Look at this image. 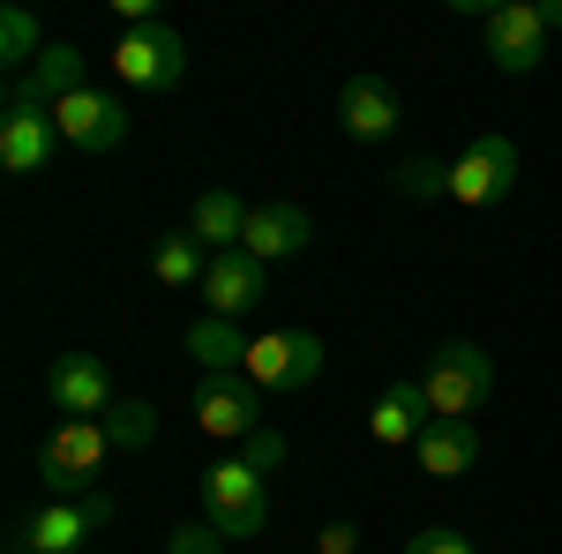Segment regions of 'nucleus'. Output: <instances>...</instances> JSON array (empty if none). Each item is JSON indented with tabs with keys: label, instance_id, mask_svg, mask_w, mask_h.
Returning <instances> with one entry per match:
<instances>
[{
	"label": "nucleus",
	"instance_id": "nucleus-3",
	"mask_svg": "<svg viewBox=\"0 0 562 554\" xmlns=\"http://www.w3.org/2000/svg\"><path fill=\"white\" fill-rule=\"evenodd\" d=\"M203 524H217L225 540H256L270 524V479L256 465H240V457L211 465L203 472Z\"/></svg>",
	"mask_w": 562,
	"mask_h": 554
},
{
	"label": "nucleus",
	"instance_id": "nucleus-6",
	"mask_svg": "<svg viewBox=\"0 0 562 554\" xmlns=\"http://www.w3.org/2000/svg\"><path fill=\"white\" fill-rule=\"evenodd\" d=\"M480 45L503 76H532L548 60V15L540 0H503V8H480Z\"/></svg>",
	"mask_w": 562,
	"mask_h": 554
},
{
	"label": "nucleus",
	"instance_id": "nucleus-25",
	"mask_svg": "<svg viewBox=\"0 0 562 554\" xmlns=\"http://www.w3.org/2000/svg\"><path fill=\"white\" fill-rule=\"evenodd\" d=\"M233 457H240V465H256L262 479H270V472H285V465H293V442H285L278 427H256V434H248V442H240Z\"/></svg>",
	"mask_w": 562,
	"mask_h": 554
},
{
	"label": "nucleus",
	"instance_id": "nucleus-14",
	"mask_svg": "<svg viewBox=\"0 0 562 554\" xmlns=\"http://www.w3.org/2000/svg\"><path fill=\"white\" fill-rule=\"evenodd\" d=\"M76 90H90L83 53L53 38V45L38 53V60H31V68H23V76L8 83V98H23V105H45V113H53V105H60V98H76Z\"/></svg>",
	"mask_w": 562,
	"mask_h": 554
},
{
	"label": "nucleus",
	"instance_id": "nucleus-8",
	"mask_svg": "<svg viewBox=\"0 0 562 554\" xmlns=\"http://www.w3.org/2000/svg\"><path fill=\"white\" fill-rule=\"evenodd\" d=\"M240 375L256 389H307L323 375V338L315 330H262L240 360Z\"/></svg>",
	"mask_w": 562,
	"mask_h": 554
},
{
	"label": "nucleus",
	"instance_id": "nucleus-10",
	"mask_svg": "<svg viewBox=\"0 0 562 554\" xmlns=\"http://www.w3.org/2000/svg\"><path fill=\"white\" fill-rule=\"evenodd\" d=\"M53 128H60L68 150L105 158V150H121V143H128V105L90 83V90H76V98H60V105H53Z\"/></svg>",
	"mask_w": 562,
	"mask_h": 554
},
{
	"label": "nucleus",
	"instance_id": "nucleus-20",
	"mask_svg": "<svg viewBox=\"0 0 562 554\" xmlns=\"http://www.w3.org/2000/svg\"><path fill=\"white\" fill-rule=\"evenodd\" d=\"M248 330L233 323V315H203L195 330H188V360L203 368V375H240V360H248Z\"/></svg>",
	"mask_w": 562,
	"mask_h": 554
},
{
	"label": "nucleus",
	"instance_id": "nucleus-18",
	"mask_svg": "<svg viewBox=\"0 0 562 554\" xmlns=\"http://www.w3.org/2000/svg\"><path fill=\"white\" fill-rule=\"evenodd\" d=\"M262 285H270V270H262L256 256H240V248H233V256H211L203 299H211V315H233V323H240V315L262 299Z\"/></svg>",
	"mask_w": 562,
	"mask_h": 554
},
{
	"label": "nucleus",
	"instance_id": "nucleus-17",
	"mask_svg": "<svg viewBox=\"0 0 562 554\" xmlns=\"http://www.w3.org/2000/svg\"><path fill=\"white\" fill-rule=\"evenodd\" d=\"M248 217H256V203H240L233 188H203L195 211H188V233H195L211 256H233V248L248 240Z\"/></svg>",
	"mask_w": 562,
	"mask_h": 554
},
{
	"label": "nucleus",
	"instance_id": "nucleus-22",
	"mask_svg": "<svg viewBox=\"0 0 562 554\" xmlns=\"http://www.w3.org/2000/svg\"><path fill=\"white\" fill-rule=\"evenodd\" d=\"M390 188H397L405 203H435V195H450V166H435V158H405V166L390 172Z\"/></svg>",
	"mask_w": 562,
	"mask_h": 554
},
{
	"label": "nucleus",
	"instance_id": "nucleus-1",
	"mask_svg": "<svg viewBox=\"0 0 562 554\" xmlns=\"http://www.w3.org/2000/svg\"><path fill=\"white\" fill-rule=\"evenodd\" d=\"M113 457V434L105 420H60L53 434L38 442V472H45V495H60V502H76L98 487V472Z\"/></svg>",
	"mask_w": 562,
	"mask_h": 554
},
{
	"label": "nucleus",
	"instance_id": "nucleus-9",
	"mask_svg": "<svg viewBox=\"0 0 562 554\" xmlns=\"http://www.w3.org/2000/svg\"><path fill=\"white\" fill-rule=\"evenodd\" d=\"M195 427L211 434V442H248L262 427V389L248 383V375H203L195 383Z\"/></svg>",
	"mask_w": 562,
	"mask_h": 554
},
{
	"label": "nucleus",
	"instance_id": "nucleus-11",
	"mask_svg": "<svg viewBox=\"0 0 562 554\" xmlns=\"http://www.w3.org/2000/svg\"><path fill=\"white\" fill-rule=\"evenodd\" d=\"M45 397L60 405V420H105V412L121 405L105 360H90V352H60V360L45 368Z\"/></svg>",
	"mask_w": 562,
	"mask_h": 554
},
{
	"label": "nucleus",
	"instance_id": "nucleus-28",
	"mask_svg": "<svg viewBox=\"0 0 562 554\" xmlns=\"http://www.w3.org/2000/svg\"><path fill=\"white\" fill-rule=\"evenodd\" d=\"M315 554H360V532L352 524H323L315 532Z\"/></svg>",
	"mask_w": 562,
	"mask_h": 554
},
{
	"label": "nucleus",
	"instance_id": "nucleus-24",
	"mask_svg": "<svg viewBox=\"0 0 562 554\" xmlns=\"http://www.w3.org/2000/svg\"><path fill=\"white\" fill-rule=\"evenodd\" d=\"M105 434H113V450H143V442L158 434V412H150V405H135V397H121V405L105 412Z\"/></svg>",
	"mask_w": 562,
	"mask_h": 554
},
{
	"label": "nucleus",
	"instance_id": "nucleus-29",
	"mask_svg": "<svg viewBox=\"0 0 562 554\" xmlns=\"http://www.w3.org/2000/svg\"><path fill=\"white\" fill-rule=\"evenodd\" d=\"M540 15H548V31H562V0H540Z\"/></svg>",
	"mask_w": 562,
	"mask_h": 554
},
{
	"label": "nucleus",
	"instance_id": "nucleus-23",
	"mask_svg": "<svg viewBox=\"0 0 562 554\" xmlns=\"http://www.w3.org/2000/svg\"><path fill=\"white\" fill-rule=\"evenodd\" d=\"M0 53H8V68H15V76H23V68L45 53V45H38V23H31V8H8V15H0Z\"/></svg>",
	"mask_w": 562,
	"mask_h": 554
},
{
	"label": "nucleus",
	"instance_id": "nucleus-15",
	"mask_svg": "<svg viewBox=\"0 0 562 554\" xmlns=\"http://www.w3.org/2000/svg\"><path fill=\"white\" fill-rule=\"evenodd\" d=\"M428 420H435V412H428V389H420V375H413V383L397 375V383H383V397H375L368 434H375L383 450H413V442L428 434Z\"/></svg>",
	"mask_w": 562,
	"mask_h": 554
},
{
	"label": "nucleus",
	"instance_id": "nucleus-5",
	"mask_svg": "<svg viewBox=\"0 0 562 554\" xmlns=\"http://www.w3.org/2000/svg\"><path fill=\"white\" fill-rule=\"evenodd\" d=\"M105 68L128 90H173L180 76H188V45H180V31H166V23H135V31L113 38Z\"/></svg>",
	"mask_w": 562,
	"mask_h": 554
},
{
	"label": "nucleus",
	"instance_id": "nucleus-26",
	"mask_svg": "<svg viewBox=\"0 0 562 554\" xmlns=\"http://www.w3.org/2000/svg\"><path fill=\"white\" fill-rule=\"evenodd\" d=\"M166 554H225V532L217 524H180L173 540H166Z\"/></svg>",
	"mask_w": 562,
	"mask_h": 554
},
{
	"label": "nucleus",
	"instance_id": "nucleus-19",
	"mask_svg": "<svg viewBox=\"0 0 562 554\" xmlns=\"http://www.w3.org/2000/svg\"><path fill=\"white\" fill-rule=\"evenodd\" d=\"M413 457H420V472H428V479H465V472L480 465L473 420H428V434L413 442Z\"/></svg>",
	"mask_w": 562,
	"mask_h": 554
},
{
	"label": "nucleus",
	"instance_id": "nucleus-12",
	"mask_svg": "<svg viewBox=\"0 0 562 554\" xmlns=\"http://www.w3.org/2000/svg\"><path fill=\"white\" fill-rule=\"evenodd\" d=\"M53 150H60L53 113H45V105H23V98H8V105H0V166H8V172H45V166H53Z\"/></svg>",
	"mask_w": 562,
	"mask_h": 554
},
{
	"label": "nucleus",
	"instance_id": "nucleus-16",
	"mask_svg": "<svg viewBox=\"0 0 562 554\" xmlns=\"http://www.w3.org/2000/svg\"><path fill=\"white\" fill-rule=\"evenodd\" d=\"M315 240V225H307L301 203H256V217H248V240H240V256H256L262 270L270 262H293Z\"/></svg>",
	"mask_w": 562,
	"mask_h": 554
},
{
	"label": "nucleus",
	"instance_id": "nucleus-21",
	"mask_svg": "<svg viewBox=\"0 0 562 554\" xmlns=\"http://www.w3.org/2000/svg\"><path fill=\"white\" fill-rule=\"evenodd\" d=\"M150 278H158L166 293H180V285L203 293V278H211V248H203L195 233H166V240L150 248Z\"/></svg>",
	"mask_w": 562,
	"mask_h": 554
},
{
	"label": "nucleus",
	"instance_id": "nucleus-4",
	"mask_svg": "<svg viewBox=\"0 0 562 554\" xmlns=\"http://www.w3.org/2000/svg\"><path fill=\"white\" fill-rule=\"evenodd\" d=\"M525 180V158L510 135H473L465 143V158L450 166V203H465V211H495V203H510Z\"/></svg>",
	"mask_w": 562,
	"mask_h": 554
},
{
	"label": "nucleus",
	"instance_id": "nucleus-7",
	"mask_svg": "<svg viewBox=\"0 0 562 554\" xmlns=\"http://www.w3.org/2000/svg\"><path fill=\"white\" fill-rule=\"evenodd\" d=\"M105 524H113V495H105V487H90L76 502L45 495V510L23 517V554H76L90 532H105Z\"/></svg>",
	"mask_w": 562,
	"mask_h": 554
},
{
	"label": "nucleus",
	"instance_id": "nucleus-27",
	"mask_svg": "<svg viewBox=\"0 0 562 554\" xmlns=\"http://www.w3.org/2000/svg\"><path fill=\"white\" fill-rule=\"evenodd\" d=\"M405 554H480V547L465 540V532H450V524H428V532H420Z\"/></svg>",
	"mask_w": 562,
	"mask_h": 554
},
{
	"label": "nucleus",
	"instance_id": "nucleus-13",
	"mask_svg": "<svg viewBox=\"0 0 562 554\" xmlns=\"http://www.w3.org/2000/svg\"><path fill=\"white\" fill-rule=\"evenodd\" d=\"M397 121H405V105H397V90L383 76H346V90H338V128L352 143H383V135H397Z\"/></svg>",
	"mask_w": 562,
	"mask_h": 554
},
{
	"label": "nucleus",
	"instance_id": "nucleus-2",
	"mask_svg": "<svg viewBox=\"0 0 562 554\" xmlns=\"http://www.w3.org/2000/svg\"><path fill=\"white\" fill-rule=\"evenodd\" d=\"M420 389H428L435 420H473L480 405H487V389H495V368H487L480 344L450 338V344H435V360L420 368Z\"/></svg>",
	"mask_w": 562,
	"mask_h": 554
}]
</instances>
